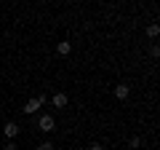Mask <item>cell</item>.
Instances as JSON below:
<instances>
[{"label":"cell","mask_w":160,"mask_h":150,"mask_svg":"<svg viewBox=\"0 0 160 150\" xmlns=\"http://www.w3.org/2000/svg\"><path fill=\"white\" fill-rule=\"evenodd\" d=\"M38 129H40V131H53V129H56V121H53V115H48V113H46V115H40L38 118Z\"/></svg>","instance_id":"1"},{"label":"cell","mask_w":160,"mask_h":150,"mask_svg":"<svg viewBox=\"0 0 160 150\" xmlns=\"http://www.w3.org/2000/svg\"><path fill=\"white\" fill-rule=\"evenodd\" d=\"M128 94H131V86L128 83H118L115 86V99H128Z\"/></svg>","instance_id":"2"},{"label":"cell","mask_w":160,"mask_h":150,"mask_svg":"<svg viewBox=\"0 0 160 150\" xmlns=\"http://www.w3.org/2000/svg\"><path fill=\"white\" fill-rule=\"evenodd\" d=\"M67 102H69V97H67V94H62V91L51 97V104H53V107H67Z\"/></svg>","instance_id":"3"},{"label":"cell","mask_w":160,"mask_h":150,"mask_svg":"<svg viewBox=\"0 0 160 150\" xmlns=\"http://www.w3.org/2000/svg\"><path fill=\"white\" fill-rule=\"evenodd\" d=\"M40 110V102L38 99H27V104H24V115H35Z\"/></svg>","instance_id":"4"},{"label":"cell","mask_w":160,"mask_h":150,"mask_svg":"<svg viewBox=\"0 0 160 150\" xmlns=\"http://www.w3.org/2000/svg\"><path fill=\"white\" fill-rule=\"evenodd\" d=\"M19 131H22V129H19V123H6V137L8 139H13V137H19Z\"/></svg>","instance_id":"5"},{"label":"cell","mask_w":160,"mask_h":150,"mask_svg":"<svg viewBox=\"0 0 160 150\" xmlns=\"http://www.w3.org/2000/svg\"><path fill=\"white\" fill-rule=\"evenodd\" d=\"M158 35H160V24H158V22L147 24V38H152V40H155V38H158Z\"/></svg>","instance_id":"6"},{"label":"cell","mask_w":160,"mask_h":150,"mask_svg":"<svg viewBox=\"0 0 160 150\" xmlns=\"http://www.w3.org/2000/svg\"><path fill=\"white\" fill-rule=\"evenodd\" d=\"M56 51L62 54V56H67V54L72 51V43H69V40H62V43H59V46H56Z\"/></svg>","instance_id":"7"},{"label":"cell","mask_w":160,"mask_h":150,"mask_svg":"<svg viewBox=\"0 0 160 150\" xmlns=\"http://www.w3.org/2000/svg\"><path fill=\"white\" fill-rule=\"evenodd\" d=\"M128 147H131V150L142 147V137H131V139H128Z\"/></svg>","instance_id":"8"},{"label":"cell","mask_w":160,"mask_h":150,"mask_svg":"<svg viewBox=\"0 0 160 150\" xmlns=\"http://www.w3.org/2000/svg\"><path fill=\"white\" fill-rule=\"evenodd\" d=\"M149 56L160 59V43H152V46H149Z\"/></svg>","instance_id":"9"},{"label":"cell","mask_w":160,"mask_h":150,"mask_svg":"<svg viewBox=\"0 0 160 150\" xmlns=\"http://www.w3.org/2000/svg\"><path fill=\"white\" fill-rule=\"evenodd\" d=\"M38 150H53V145H51V142H40Z\"/></svg>","instance_id":"10"},{"label":"cell","mask_w":160,"mask_h":150,"mask_svg":"<svg viewBox=\"0 0 160 150\" xmlns=\"http://www.w3.org/2000/svg\"><path fill=\"white\" fill-rule=\"evenodd\" d=\"M88 150H107V147H104V145H99V142H93V145H91Z\"/></svg>","instance_id":"11"},{"label":"cell","mask_w":160,"mask_h":150,"mask_svg":"<svg viewBox=\"0 0 160 150\" xmlns=\"http://www.w3.org/2000/svg\"><path fill=\"white\" fill-rule=\"evenodd\" d=\"M6 150H16V145H13V142H8V145H6Z\"/></svg>","instance_id":"12"},{"label":"cell","mask_w":160,"mask_h":150,"mask_svg":"<svg viewBox=\"0 0 160 150\" xmlns=\"http://www.w3.org/2000/svg\"><path fill=\"white\" fill-rule=\"evenodd\" d=\"M158 19H160V8H158Z\"/></svg>","instance_id":"13"}]
</instances>
